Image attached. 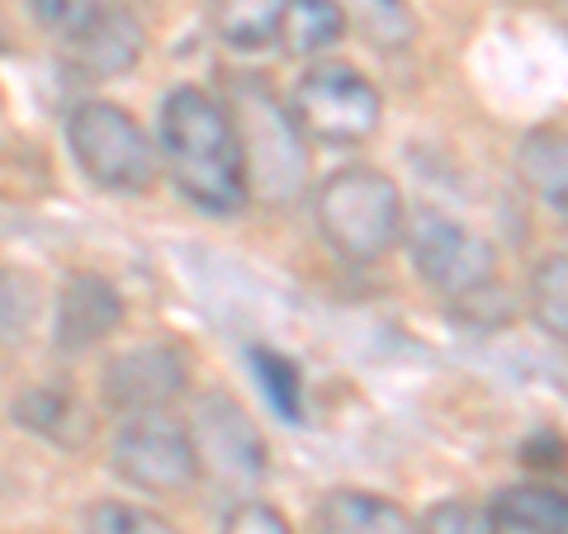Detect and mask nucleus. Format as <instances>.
I'll list each match as a JSON object with an SVG mask.
<instances>
[{
    "instance_id": "nucleus-1",
    "label": "nucleus",
    "mask_w": 568,
    "mask_h": 534,
    "mask_svg": "<svg viewBox=\"0 0 568 534\" xmlns=\"http://www.w3.org/2000/svg\"><path fill=\"white\" fill-rule=\"evenodd\" d=\"M156 162H166L175 189L204 213H237L252 199L233 114L200 85H175L162 100Z\"/></svg>"
},
{
    "instance_id": "nucleus-2",
    "label": "nucleus",
    "mask_w": 568,
    "mask_h": 534,
    "mask_svg": "<svg viewBox=\"0 0 568 534\" xmlns=\"http://www.w3.org/2000/svg\"><path fill=\"white\" fill-rule=\"evenodd\" d=\"M317 233L355 265L384 260L403 242V189L375 166H342L317 185Z\"/></svg>"
},
{
    "instance_id": "nucleus-3",
    "label": "nucleus",
    "mask_w": 568,
    "mask_h": 534,
    "mask_svg": "<svg viewBox=\"0 0 568 534\" xmlns=\"http://www.w3.org/2000/svg\"><path fill=\"white\" fill-rule=\"evenodd\" d=\"M67 147L85 171L110 194H148L156 185V142L142 133V123L114 100H85L67 119Z\"/></svg>"
},
{
    "instance_id": "nucleus-4",
    "label": "nucleus",
    "mask_w": 568,
    "mask_h": 534,
    "mask_svg": "<svg viewBox=\"0 0 568 534\" xmlns=\"http://www.w3.org/2000/svg\"><path fill=\"white\" fill-rule=\"evenodd\" d=\"M290 119L298 137L327 142V147H361L375 137L384 119V100L375 81L351 62H317L294 81Z\"/></svg>"
},
{
    "instance_id": "nucleus-5",
    "label": "nucleus",
    "mask_w": 568,
    "mask_h": 534,
    "mask_svg": "<svg viewBox=\"0 0 568 534\" xmlns=\"http://www.w3.org/2000/svg\"><path fill=\"white\" fill-rule=\"evenodd\" d=\"M403 237H407V251H413L417 275L432 284L436 294L469 302V298L493 289L497 251L469 223H459L440 208H422L413 223H403Z\"/></svg>"
},
{
    "instance_id": "nucleus-6",
    "label": "nucleus",
    "mask_w": 568,
    "mask_h": 534,
    "mask_svg": "<svg viewBox=\"0 0 568 534\" xmlns=\"http://www.w3.org/2000/svg\"><path fill=\"white\" fill-rule=\"evenodd\" d=\"M29 14L91 71H129L142 52V29L119 0H29Z\"/></svg>"
},
{
    "instance_id": "nucleus-7",
    "label": "nucleus",
    "mask_w": 568,
    "mask_h": 534,
    "mask_svg": "<svg viewBox=\"0 0 568 534\" xmlns=\"http://www.w3.org/2000/svg\"><path fill=\"white\" fill-rule=\"evenodd\" d=\"M242 119H233L242 156H246V181L252 189L271 194V199H294L304 185V137H298L290 110L265 91V85H242L237 91Z\"/></svg>"
},
{
    "instance_id": "nucleus-8",
    "label": "nucleus",
    "mask_w": 568,
    "mask_h": 534,
    "mask_svg": "<svg viewBox=\"0 0 568 534\" xmlns=\"http://www.w3.org/2000/svg\"><path fill=\"white\" fill-rule=\"evenodd\" d=\"M110 459H114V473L138 492H185L200 477L190 425L171 421L166 412L123 421Z\"/></svg>"
},
{
    "instance_id": "nucleus-9",
    "label": "nucleus",
    "mask_w": 568,
    "mask_h": 534,
    "mask_svg": "<svg viewBox=\"0 0 568 534\" xmlns=\"http://www.w3.org/2000/svg\"><path fill=\"white\" fill-rule=\"evenodd\" d=\"M190 440H194L200 473H209L213 483H223L227 492H252L265 477V440L252 425V417L242 412L237 398L209 393L194 407Z\"/></svg>"
},
{
    "instance_id": "nucleus-10",
    "label": "nucleus",
    "mask_w": 568,
    "mask_h": 534,
    "mask_svg": "<svg viewBox=\"0 0 568 534\" xmlns=\"http://www.w3.org/2000/svg\"><path fill=\"white\" fill-rule=\"evenodd\" d=\"M185 383H190L185 350L171 341H148L104 364L100 393L119 417H148V412H166L185 393Z\"/></svg>"
},
{
    "instance_id": "nucleus-11",
    "label": "nucleus",
    "mask_w": 568,
    "mask_h": 534,
    "mask_svg": "<svg viewBox=\"0 0 568 534\" xmlns=\"http://www.w3.org/2000/svg\"><path fill=\"white\" fill-rule=\"evenodd\" d=\"M123 322V298L104 275H71L58 294V322H52V341L62 355H81L100 346L104 336Z\"/></svg>"
},
{
    "instance_id": "nucleus-12",
    "label": "nucleus",
    "mask_w": 568,
    "mask_h": 534,
    "mask_svg": "<svg viewBox=\"0 0 568 534\" xmlns=\"http://www.w3.org/2000/svg\"><path fill=\"white\" fill-rule=\"evenodd\" d=\"M317 534H417V521L379 492L342 487L317 506Z\"/></svg>"
},
{
    "instance_id": "nucleus-13",
    "label": "nucleus",
    "mask_w": 568,
    "mask_h": 534,
    "mask_svg": "<svg viewBox=\"0 0 568 534\" xmlns=\"http://www.w3.org/2000/svg\"><path fill=\"white\" fill-rule=\"evenodd\" d=\"M284 10H290V0H213L209 20H213V33H219L227 48L261 52L280 39Z\"/></svg>"
},
{
    "instance_id": "nucleus-14",
    "label": "nucleus",
    "mask_w": 568,
    "mask_h": 534,
    "mask_svg": "<svg viewBox=\"0 0 568 534\" xmlns=\"http://www.w3.org/2000/svg\"><path fill=\"white\" fill-rule=\"evenodd\" d=\"M493 534H568V506L549 487H507L488 506Z\"/></svg>"
},
{
    "instance_id": "nucleus-15",
    "label": "nucleus",
    "mask_w": 568,
    "mask_h": 534,
    "mask_svg": "<svg viewBox=\"0 0 568 534\" xmlns=\"http://www.w3.org/2000/svg\"><path fill=\"white\" fill-rule=\"evenodd\" d=\"M346 10L336 0H290L280 24V48L290 58H323L327 48H336L346 39Z\"/></svg>"
},
{
    "instance_id": "nucleus-16",
    "label": "nucleus",
    "mask_w": 568,
    "mask_h": 534,
    "mask_svg": "<svg viewBox=\"0 0 568 534\" xmlns=\"http://www.w3.org/2000/svg\"><path fill=\"white\" fill-rule=\"evenodd\" d=\"M564 156H568V147H564L559 129L526 133L521 147H517V171H521L526 189L536 194L540 204L555 208V213L568 208V162H564Z\"/></svg>"
},
{
    "instance_id": "nucleus-17",
    "label": "nucleus",
    "mask_w": 568,
    "mask_h": 534,
    "mask_svg": "<svg viewBox=\"0 0 568 534\" xmlns=\"http://www.w3.org/2000/svg\"><path fill=\"white\" fill-rule=\"evenodd\" d=\"M14 417H20L29 431H39L58 444H81L91 435V412H85L67 388H29V393L14 402Z\"/></svg>"
},
{
    "instance_id": "nucleus-18",
    "label": "nucleus",
    "mask_w": 568,
    "mask_h": 534,
    "mask_svg": "<svg viewBox=\"0 0 568 534\" xmlns=\"http://www.w3.org/2000/svg\"><path fill=\"white\" fill-rule=\"evenodd\" d=\"M346 6H351L355 24L365 29V39L375 43V48H403V43H413L417 20H413V10H407V0H346ZM351 14H346V20H351Z\"/></svg>"
},
{
    "instance_id": "nucleus-19",
    "label": "nucleus",
    "mask_w": 568,
    "mask_h": 534,
    "mask_svg": "<svg viewBox=\"0 0 568 534\" xmlns=\"http://www.w3.org/2000/svg\"><path fill=\"white\" fill-rule=\"evenodd\" d=\"M246 364L261 379L265 398L275 402V412H284L290 421H304V388H298V369L294 360H284V355L265 350V346H252L246 350Z\"/></svg>"
},
{
    "instance_id": "nucleus-20",
    "label": "nucleus",
    "mask_w": 568,
    "mask_h": 534,
    "mask_svg": "<svg viewBox=\"0 0 568 534\" xmlns=\"http://www.w3.org/2000/svg\"><path fill=\"white\" fill-rule=\"evenodd\" d=\"M530 308H536V322L564 341L568 336V260L564 256H549L536 279H530Z\"/></svg>"
},
{
    "instance_id": "nucleus-21",
    "label": "nucleus",
    "mask_w": 568,
    "mask_h": 534,
    "mask_svg": "<svg viewBox=\"0 0 568 534\" xmlns=\"http://www.w3.org/2000/svg\"><path fill=\"white\" fill-rule=\"evenodd\" d=\"M85 534H181L166 515H156L148 506L133 502H100L85 515Z\"/></svg>"
},
{
    "instance_id": "nucleus-22",
    "label": "nucleus",
    "mask_w": 568,
    "mask_h": 534,
    "mask_svg": "<svg viewBox=\"0 0 568 534\" xmlns=\"http://www.w3.org/2000/svg\"><path fill=\"white\" fill-rule=\"evenodd\" d=\"M33 312H39V284L0 265V336H14V331L24 336Z\"/></svg>"
},
{
    "instance_id": "nucleus-23",
    "label": "nucleus",
    "mask_w": 568,
    "mask_h": 534,
    "mask_svg": "<svg viewBox=\"0 0 568 534\" xmlns=\"http://www.w3.org/2000/svg\"><path fill=\"white\" fill-rule=\"evenodd\" d=\"M417 534H493V521L474 502H440L422 515Z\"/></svg>"
},
{
    "instance_id": "nucleus-24",
    "label": "nucleus",
    "mask_w": 568,
    "mask_h": 534,
    "mask_svg": "<svg viewBox=\"0 0 568 534\" xmlns=\"http://www.w3.org/2000/svg\"><path fill=\"white\" fill-rule=\"evenodd\" d=\"M219 534H294V530L284 525V515H280V511L261 506V502H242V506L223 521Z\"/></svg>"
}]
</instances>
